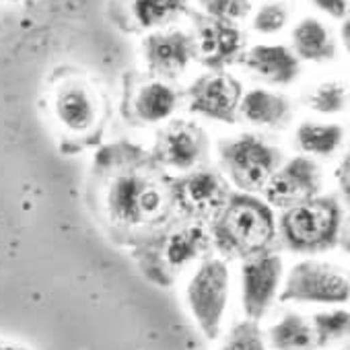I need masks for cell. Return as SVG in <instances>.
Here are the masks:
<instances>
[{
    "mask_svg": "<svg viewBox=\"0 0 350 350\" xmlns=\"http://www.w3.org/2000/svg\"><path fill=\"white\" fill-rule=\"evenodd\" d=\"M198 5L202 15L229 23H239L252 13V0H198Z\"/></svg>",
    "mask_w": 350,
    "mask_h": 350,
    "instance_id": "cell-26",
    "label": "cell"
},
{
    "mask_svg": "<svg viewBox=\"0 0 350 350\" xmlns=\"http://www.w3.org/2000/svg\"><path fill=\"white\" fill-rule=\"evenodd\" d=\"M311 3L325 15L334 19H346L348 13V0H311Z\"/></svg>",
    "mask_w": 350,
    "mask_h": 350,
    "instance_id": "cell-28",
    "label": "cell"
},
{
    "mask_svg": "<svg viewBox=\"0 0 350 350\" xmlns=\"http://www.w3.org/2000/svg\"><path fill=\"white\" fill-rule=\"evenodd\" d=\"M348 276L342 268L319 260H305L288 272L280 301L342 305L348 301Z\"/></svg>",
    "mask_w": 350,
    "mask_h": 350,
    "instance_id": "cell-7",
    "label": "cell"
},
{
    "mask_svg": "<svg viewBox=\"0 0 350 350\" xmlns=\"http://www.w3.org/2000/svg\"><path fill=\"white\" fill-rule=\"evenodd\" d=\"M0 350H29L21 344H15V342H9V340H3L0 338Z\"/></svg>",
    "mask_w": 350,
    "mask_h": 350,
    "instance_id": "cell-29",
    "label": "cell"
},
{
    "mask_svg": "<svg viewBox=\"0 0 350 350\" xmlns=\"http://www.w3.org/2000/svg\"><path fill=\"white\" fill-rule=\"evenodd\" d=\"M288 23V7L280 0H274V3H266L258 9V13L254 15L252 27L258 33L264 36H274L278 31H282Z\"/></svg>",
    "mask_w": 350,
    "mask_h": 350,
    "instance_id": "cell-27",
    "label": "cell"
},
{
    "mask_svg": "<svg viewBox=\"0 0 350 350\" xmlns=\"http://www.w3.org/2000/svg\"><path fill=\"white\" fill-rule=\"evenodd\" d=\"M194 25V44H196V60L211 68L223 70L229 64L239 62L245 52V33L237 23L219 21L206 17L202 13H190Z\"/></svg>",
    "mask_w": 350,
    "mask_h": 350,
    "instance_id": "cell-8",
    "label": "cell"
},
{
    "mask_svg": "<svg viewBox=\"0 0 350 350\" xmlns=\"http://www.w3.org/2000/svg\"><path fill=\"white\" fill-rule=\"evenodd\" d=\"M282 282V260L274 254H258L241 266V303L245 317L260 321L276 301Z\"/></svg>",
    "mask_w": 350,
    "mask_h": 350,
    "instance_id": "cell-13",
    "label": "cell"
},
{
    "mask_svg": "<svg viewBox=\"0 0 350 350\" xmlns=\"http://www.w3.org/2000/svg\"><path fill=\"white\" fill-rule=\"evenodd\" d=\"M142 56L150 77L175 81L196 60L194 36L182 29L150 31L142 42Z\"/></svg>",
    "mask_w": 350,
    "mask_h": 350,
    "instance_id": "cell-9",
    "label": "cell"
},
{
    "mask_svg": "<svg viewBox=\"0 0 350 350\" xmlns=\"http://www.w3.org/2000/svg\"><path fill=\"white\" fill-rule=\"evenodd\" d=\"M231 272L223 260H204L186 284L188 309L206 340H217L229 307Z\"/></svg>",
    "mask_w": 350,
    "mask_h": 350,
    "instance_id": "cell-5",
    "label": "cell"
},
{
    "mask_svg": "<svg viewBox=\"0 0 350 350\" xmlns=\"http://www.w3.org/2000/svg\"><path fill=\"white\" fill-rule=\"evenodd\" d=\"M321 188V173L319 167L305 159H293L286 165H280L268 184L264 186L266 202L274 208H295L303 202L317 198Z\"/></svg>",
    "mask_w": 350,
    "mask_h": 350,
    "instance_id": "cell-14",
    "label": "cell"
},
{
    "mask_svg": "<svg viewBox=\"0 0 350 350\" xmlns=\"http://www.w3.org/2000/svg\"><path fill=\"white\" fill-rule=\"evenodd\" d=\"M241 97L243 87L233 75L225 70H211L190 85L188 107L192 113L233 124L237 120Z\"/></svg>",
    "mask_w": 350,
    "mask_h": 350,
    "instance_id": "cell-10",
    "label": "cell"
},
{
    "mask_svg": "<svg viewBox=\"0 0 350 350\" xmlns=\"http://www.w3.org/2000/svg\"><path fill=\"white\" fill-rule=\"evenodd\" d=\"M206 150V136L200 126L178 120L165 126L157 134L154 152L157 159L178 171H188L196 167Z\"/></svg>",
    "mask_w": 350,
    "mask_h": 350,
    "instance_id": "cell-16",
    "label": "cell"
},
{
    "mask_svg": "<svg viewBox=\"0 0 350 350\" xmlns=\"http://www.w3.org/2000/svg\"><path fill=\"white\" fill-rule=\"evenodd\" d=\"M221 161L239 190L260 192L280 167V152L256 134H239L221 142Z\"/></svg>",
    "mask_w": 350,
    "mask_h": 350,
    "instance_id": "cell-6",
    "label": "cell"
},
{
    "mask_svg": "<svg viewBox=\"0 0 350 350\" xmlns=\"http://www.w3.org/2000/svg\"><path fill=\"white\" fill-rule=\"evenodd\" d=\"M173 204V190L163 175L132 163L113 169L103 188V208L109 221L124 229H144L163 223Z\"/></svg>",
    "mask_w": 350,
    "mask_h": 350,
    "instance_id": "cell-1",
    "label": "cell"
},
{
    "mask_svg": "<svg viewBox=\"0 0 350 350\" xmlns=\"http://www.w3.org/2000/svg\"><path fill=\"white\" fill-rule=\"evenodd\" d=\"M293 54L299 60L323 64L334 60L336 56V42L332 38V31L315 17H305L301 19L293 33Z\"/></svg>",
    "mask_w": 350,
    "mask_h": 350,
    "instance_id": "cell-19",
    "label": "cell"
},
{
    "mask_svg": "<svg viewBox=\"0 0 350 350\" xmlns=\"http://www.w3.org/2000/svg\"><path fill=\"white\" fill-rule=\"evenodd\" d=\"M268 342L274 350H315L319 348L311 319L301 313H284L270 329Z\"/></svg>",
    "mask_w": 350,
    "mask_h": 350,
    "instance_id": "cell-21",
    "label": "cell"
},
{
    "mask_svg": "<svg viewBox=\"0 0 350 350\" xmlns=\"http://www.w3.org/2000/svg\"><path fill=\"white\" fill-rule=\"evenodd\" d=\"M239 62L254 77L262 79L268 85H278V87L295 83L301 72L299 58L286 46H274V44L254 46L241 54Z\"/></svg>",
    "mask_w": 350,
    "mask_h": 350,
    "instance_id": "cell-17",
    "label": "cell"
},
{
    "mask_svg": "<svg viewBox=\"0 0 350 350\" xmlns=\"http://www.w3.org/2000/svg\"><path fill=\"white\" fill-rule=\"evenodd\" d=\"M180 105V93L169 83L138 72L126 75L124 111L138 124H159L173 116Z\"/></svg>",
    "mask_w": 350,
    "mask_h": 350,
    "instance_id": "cell-11",
    "label": "cell"
},
{
    "mask_svg": "<svg viewBox=\"0 0 350 350\" xmlns=\"http://www.w3.org/2000/svg\"><path fill=\"white\" fill-rule=\"evenodd\" d=\"M211 245V235L200 225H190L169 235L163 243L161 256L165 268L173 274L196 262Z\"/></svg>",
    "mask_w": 350,
    "mask_h": 350,
    "instance_id": "cell-20",
    "label": "cell"
},
{
    "mask_svg": "<svg viewBox=\"0 0 350 350\" xmlns=\"http://www.w3.org/2000/svg\"><path fill=\"white\" fill-rule=\"evenodd\" d=\"M344 140V128L338 124H321V122H303L295 130V144L299 150L315 157L334 154Z\"/></svg>",
    "mask_w": 350,
    "mask_h": 350,
    "instance_id": "cell-22",
    "label": "cell"
},
{
    "mask_svg": "<svg viewBox=\"0 0 350 350\" xmlns=\"http://www.w3.org/2000/svg\"><path fill=\"white\" fill-rule=\"evenodd\" d=\"M342 211L332 198H313L288 208L280 219V233L291 252L315 254L334 247L340 235Z\"/></svg>",
    "mask_w": 350,
    "mask_h": 350,
    "instance_id": "cell-4",
    "label": "cell"
},
{
    "mask_svg": "<svg viewBox=\"0 0 350 350\" xmlns=\"http://www.w3.org/2000/svg\"><path fill=\"white\" fill-rule=\"evenodd\" d=\"M276 235L274 215L268 204L252 196L229 198L215 219L213 241L229 258H252L264 254Z\"/></svg>",
    "mask_w": 350,
    "mask_h": 350,
    "instance_id": "cell-2",
    "label": "cell"
},
{
    "mask_svg": "<svg viewBox=\"0 0 350 350\" xmlns=\"http://www.w3.org/2000/svg\"><path fill=\"white\" fill-rule=\"evenodd\" d=\"M50 109L62 130L87 134L101 124L107 101L91 77L77 68H58L52 77Z\"/></svg>",
    "mask_w": 350,
    "mask_h": 350,
    "instance_id": "cell-3",
    "label": "cell"
},
{
    "mask_svg": "<svg viewBox=\"0 0 350 350\" xmlns=\"http://www.w3.org/2000/svg\"><path fill=\"white\" fill-rule=\"evenodd\" d=\"M221 350H268L258 321L245 319L231 327Z\"/></svg>",
    "mask_w": 350,
    "mask_h": 350,
    "instance_id": "cell-25",
    "label": "cell"
},
{
    "mask_svg": "<svg viewBox=\"0 0 350 350\" xmlns=\"http://www.w3.org/2000/svg\"><path fill=\"white\" fill-rule=\"evenodd\" d=\"M346 85L340 81H325L319 83L317 87H313L305 99L307 107L323 113V116H336L340 111H344L346 107Z\"/></svg>",
    "mask_w": 350,
    "mask_h": 350,
    "instance_id": "cell-23",
    "label": "cell"
},
{
    "mask_svg": "<svg viewBox=\"0 0 350 350\" xmlns=\"http://www.w3.org/2000/svg\"><path fill=\"white\" fill-rule=\"evenodd\" d=\"M237 113L260 128H282L291 118V101L268 89H252L241 97Z\"/></svg>",
    "mask_w": 350,
    "mask_h": 350,
    "instance_id": "cell-18",
    "label": "cell"
},
{
    "mask_svg": "<svg viewBox=\"0 0 350 350\" xmlns=\"http://www.w3.org/2000/svg\"><path fill=\"white\" fill-rule=\"evenodd\" d=\"M311 319V325L315 329V338L319 346H325L329 342H338L348 334V311L346 309H332L317 313Z\"/></svg>",
    "mask_w": 350,
    "mask_h": 350,
    "instance_id": "cell-24",
    "label": "cell"
},
{
    "mask_svg": "<svg viewBox=\"0 0 350 350\" xmlns=\"http://www.w3.org/2000/svg\"><path fill=\"white\" fill-rule=\"evenodd\" d=\"M173 202L186 215L200 221L217 219L229 202V188L221 175L213 171H196L171 186Z\"/></svg>",
    "mask_w": 350,
    "mask_h": 350,
    "instance_id": "cell-15",
    "label": "cell"
},
{
    "mask_svg": "<svg viewBox=\"0 0 350 350\" xmlns=\"http://www.w3.org/2000/svg\"><path fill=\"white\" fill-rule=\"evenodd\" d=\"M190 0H109L111 23L124 33L159 31L188 15Z\"/></svg>",
    "mask_w": 350,
    "mask_h": 350,
    "instance_id": "cell-12",
    "label": "cell"
}]
</instances>
